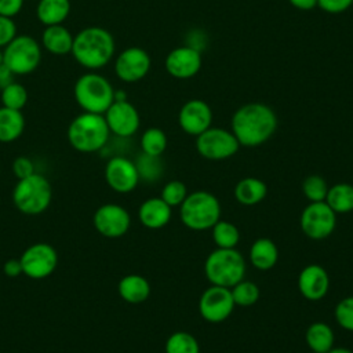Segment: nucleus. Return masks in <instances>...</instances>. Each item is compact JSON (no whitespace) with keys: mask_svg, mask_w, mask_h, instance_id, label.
<instances>
[{"mask_svg":"<svg viewBox=\"0 0 353 353\" xmlns=\"http://www.w3.org/2000/svg\"><path fill=\"white\" fill-rule=\"evenodd\" d=\"M276 128V113L265 103H245L232 117V132L243 146L254 148L265 143L274 134Z\"/></svg>","mask_w":353,"mask_h":353,"instance_id":"1","label":"nucleus"},{"mask_svg":"<svg viewBox=\"0 0 353 353\" xmlns=\"http://www.w3.org/2000/svg\"><path fill=\"white\" fill-rule=\"evenodd\" d=\"M70 54L74 61L88 70L106 66L114 54V39L112 33L101 26L81 29L73 37Z\"/></svg>","mask_w":353,"mask_h":353,"instance_id":"2","label":"nucleus"},{"mask_svg":"<svg viewBox=\"0 0 353 353\" xmlns=\"http://www.w3.org/2000/svg\"><path fill=\"white\" fill-rule=\"evenodd\" d=\"M110 130L105 116L83 112L68 127V141L77 152L92 153L101 150L109 141Z\"/></svg>","mask_w":353,"mask_h":353,"instance_id":"3","label":"nucleus"},{"mask_svg":"<svg viewBox=\"0 0 353 353\" xmlns=\"http://www.w3.org/2000/svg\"><path fill=\"white\" fill-rule=\"evenodd\" d=\"M73 94L77 105L90 113L103 114L114 101V88L110 81L94 70L76 80Z\"/></svg>","mask_w":353,"mask_h":353,"instance_id":"4","label":"nucleus"},{"mask_svg":"<svg viewBox=\"0 0 353 353\" xmlns=\"http://www.w3.org/2000/svg\"><path fill=\"white\" fill-rule=\"evenodd\" d=\"M204 274L212 285L232 288L245 274V261L234 248H216L204 262Z\"/></svg>","mask_w":353,"mask_h":353,"instance_id":"5","label":"nucleus"},{"mask_svg":"<svg viewBox=\"0 0 353 353\" xmlns=\"http://www.w3.org/2000/svg\"><path fill=\"white\" fill-rule=\"evenodd\" d=\"M179 207L181 221L190 230H208L221 218L219 200L205 190H196L188 194Z\"/></svg>","mask_w":353,"mask_h":353,"instance_id":"6","label":"nucleus"},{"mask_svg":"<svg viewBox=\"0 0 353 353\" xmlns=\"http://www.w3.org/2000/svg\"><path fill=\"white\" fill-rule=\"evenodd\" d=\"M52 199V188L48 179L41 174H32L28 178L18 179L12 201L15 207L25 215H39L44 212Z\"/></svg>","mask_w":353,"mask_h":353,"instance_id":"7","label":"nucleus"},{"mask_svg":"<svg viewBox=\"0 0 353 353\" xmlns=\"http://www.w3.org/2000/svg\"><path fill=\"white\" fill-rule=\"evenodd\" d=\"M41 61V47L28 34H17L3 50V63L14 74H29Z\"/></svg>","mask_w":353,"mask_h":353,"instance_id":"8","label":"nucleus"},{"mask_svg":"<svg viewBox=\"0 0 353 353\" xmlns=\"http://www.w3.org/2000/svg\"><path fill=\"white\" fill-rule=\"evenodd\" d=\"M240 143L232 131L210 127L196 139V149L207 160H225L237 153Z\"/></svg>","mask_w":353,"mask_h":353,"instance_id":"9","label":"nucleus"},{"mask_svg":"<svg viewBox=\"0 0 353 353\" xmlns=\"http://www.w3.org/2000/svg\"><path fill=\"white\" fill-rule=\"evenodd\" d=\"M299 225L309 239L324 240L336 226V214L325 201L310 203L303 208Z\"/></svg>","mask_w":353,"mask_h":353,"instance_id":"10","label":"nucleus"},{"mask_svg":"<svg viewBox=\"0 0 353 353\" xmlns=\"http://www.w3.org/2000/svg\"><path fill=\"white\" fill-rule=\"evenodd\" d=\"M22 273L30 279H46L54 273L58 265L57 250L47 243L29 245L19 258Z\"/></svg>","mask_w":353,"mask_h":353,"instance_id":"11","label":"nucleus"},{"mask_svg":"<svg viewBox=\"0 0 353 353\" xmlns=\"http://www.w3.org/2000/svg\"><path fill=\"white\" fill-rule=\"evenodd\" d=\"M230 288L212 285L203 291L199 299V313L208 323L225 321L234 309Z\"/></svg>","mask_w":353,"mask_h":353,"instance_id":"12","label":"nucleus"},{"mask_svg":"<svg viewBox=\"0 0 353 353\" xmlns=\"http://www.w3.org/2000/svg\"><path fill=\"white\" fill-rule=\"evenodd\" d=\"M92 222L99 234L108 239H117L128 232L131 216L124 207L114 203H106L97 208Z\"/></svg>","mask_w":353,"mask_h":353,"instance_id":"13","label":"nucleus"},{"mask_svg":"<svg viewBox=\"0 0 353 353\" xmlns=\"http://www.w3.org/2000/svg\"><path fill=\"white\" fill-rule=\"evenodd\" d=\"M150 63V57L143 48L128 47L117 55L114 73L124 83H135L148 74Z\"/></svg>","mask_w":353,"mask_h":353,"instance_id":"14","label":"nucleus"},{"mask_svg":"<svg viewBox=\"0 0 353 353\" xmlns=\"http://www.w3.org/2000/svg\"><path fill=\"white\" fill-rule=\"evenodd\" d=\"M105 181L117 193L132 192L139 182L135 163L124 156L110 157L105 165Z\"/></svg>","mask_w":353,"mask_h":353,"instance_id":"15","label":"nucleus"},{"mask_svg":"<svg viewBox=\"0 0 353 353\" xmlns=\"http://www.w3.org/2000/svg\"><path fill=\"white\" fill-rule=\"evenodd\" d=\"M103 116L110 132L119 138H128L139 128V113L137 108L127 99L113 101Z\"/></svg>","mask_w":353,"mask_h":353,"instance_id":"16","label":"nucleus"},{"mask_svg":"<svg viewBox=\"0 0 353 353\" xmlns=\"http://www.w3.org/2000/svg\"><path fill=\"white\" fill-rule=\"evenodd\" d=\"M203 63L201 52L189 47H176L165 57V70L175 79H190L200 70Z\"/></svg>","mask_w":353,"mask_h":353,"instance_id":"17","label":"nucleus"},{"mask_svg":"<svg viewBox=\"0 0 353 353\" xmlns=\"http://www.w3.org/2000/svg\"><path fill=\"white\" fill-rule=\"evenodd\" d=\"M212 112L208 103L201 99H190L179 110L178 123L189 135H200L211 127Z\"/></svg>","mask_w":353,"mask_h":353,"instance_id":"18","label":"nucleus"},{"mask_svg":"<svg viewBox=\"0 0 353 353\" xmlns=\"http://www.w3.org/2000/svg\"><path fill=\"white\" fill-rule=\"evenodd\" d=\"M330 288V277L327 270L320 265L305 266L298 276V290L307 301L323 299Z\"/></svg>","mask_w":353,"mask_h":353,"instance_id":"19","label":"nucleus"},{"mask_svg":"<svg viewBox=\"0 0 353 353\" xmlns=\"http://www.w3.org/2000/svg\"><path fill=\"white\" fill-rule=\"evenodd\" d=\"M138 218L148 229H161L171 219V207L161 197H150L139 205Z\"/></svg>","mask_w":353,"mask_h":353,"instance_id":"20","label":"nucleus"},{"mask_svg":"<svg viewBox=\"0 0 353 353\" xmlns=\"http://www.w3.org/2000/svg\"><path fill=\"white\" fill-rule=\"evenodd\" d=\"M73 34L62 23L46 26L41 34V46L54 55H66L72 51Z\"/></svg>","mask_w":353,"mask_h":353,"instance_id":"21","label":"nucleus"},{"mask_svg":"<svg viewBox=\"0 0 353 353\" xmlns=\"http://www.w3.org/2000/svg\"><path fill=\"white\" fill-rule=\"evenodd\" d=\"M119 295L128 303H142L150 295V284L141 274H127L117 284Z\"/></svg>","mask_w":353,"mask_h":353,"instance_id":"22","label":"nucleus"},{"mask_svg":"<svg viewBox=\"0 0 353 353\" xmlns=\"http://www.w3.org/2000/svg\"><path fill=\"white\" fill-rule=\"evenodd\" d=\"M279 259L277 245L266 237L255 240L250 248V262L258 270L272 269Z\"/></svg>","mask_w":353,"mask_h":353,"instance_id":"23","label":"nucleus"},{"mask_svg":"<svg viewBox=\"0 0 353 353\" xmlns=\"http://www.w3.org/2000/svg\"><path fill=\"white\" fill-rule=\"evenodd\" d=\"M268 193L266 183L255 176L240 179L234 186V197L243 205L259 204Z\"/></svg>","mask_w":353,"mask_h":353,"instance_id":"24","label":"nucleus"},{"mask_svg":"<svg viewBox=\"0 0 353 353\" xmlns=\"http://www.w3.org/2000/svg\"><path fill=\"white\" fill-rule=\"evenodd\" d=\"M70 1L69 0H39L36 7L37 19L44 26L59 25L69 17Z\"/></svg>","mask_w":353,"mask_h":353,"instance_id":"25","label":"nucleus"},{"mask_svg":"<svg viewBox=\"0 0 353 353\" xmlns=\"http://www.w3.org/2000/svg\"><path fill=\"white\" fill-rule=\"evenodd\" d=\"M25 130V117L21 110L0 108V142L8 143L18 139Z\"/></svg>","mask_w":353,"mask_h":353,"instance_id":"26","label":"nucleus"},{"mask_svg":"<svg viewBox=\"0 0 353 353\" xmlns=\"http://www.w3.org/2000/svg\"><path fill=\"white\" fill-rule=\"evenodd\" d=\"M305 341L312 352L325 353L334 347V331L328 324L323 321H316L307 327Z\"/></svg>","mask_w":353,"mask_h":353,"instance_id":"27","label":"nucleus"},{"mask_svg":"<svg viewBox=\"0 0 353 353\" xmlns=\"http://www.w3.org/2000/svg\"><path fill=\"white\" fill-rule=\"evenodd\" d=\"M325 203L335 214H345L353 210V185L341 182L328 188Z\"/></svg>","mask_w":353,"mask_h":353,"instance_id":"28","label":"nucleus"},{"mask_svg":"<svg viewBox=\"0 0 353 353\" xmlns=\"http://www.w3.org/2000/svg\"><path fill=\"white\" fill-rule=\"evenodd\" d=\"M135 165L138 170L139 179H143L146 182H156L157 179L161 178L164 171V165L160 156H152L143 152L137 157Z\"/></svg>","mask_w":353,"mask_h":353,"instance_id":"29","label":"nucleus"},{"mask_svg":"<svg viewBox=\"0 0 353 353\" xmlns=\"http://www.w3.org/2000/svg\"><path fill=\"white\" fill-rule=\"evenodd\" d=\"M212 240L218 248H234L240 241L237 226L228 221H218L212 228Z\"/></svg>","mask_w":353,"mask_h":353,"instance_id":"30","label":"nucleus"},{"mask_svg":"<svg viewBox=\"0 0 353 353\" xmlns=\"http://www.w3.org/2000/svg\"><path fill=\"white\" fill-rule=\"evenodd\" d=\"M164 350L165 353H200V346L192 334L176 331L167 338Z\"/></svg>","mask_w":353,"mask_h":353,"instance_id":"31","label":"nucleus"},{"mask_svg":"<svg viewBox=\"0 0 353 353\" xmlns=\"http://www.w3.org/2000/svg\"><path fill=\"white\" fill-rule=\"evenodd\" d=\"M233 301L236 306H241V307H248L252 306L258 302L259 299V287L250 280H241L237 284H234L230 288Z\"/></svg>","mask_w":353,"mask_h":353,"instance_id":"32","label":"nucleus"},{"mask_svg":"<svg viewBox=\"0 0 353 353\" xmlns=\"http://www.w3.org/2000/svg\"><path fill=\"white\" fill-rule=\"evenodd\" d=\"M167 148V137L163 130L150 127L143 131L141 137V149L146 154L161 156Z\"/></svg>","mask_w":353,"mask_h":353,"instance_id":"33","label":"nucleus"},{"mask_svg":"<svg viewBox=\"0 0 353 353\" xmlns=\"http://www.w3.org/2000/svg\"><path fill=\"white\" fill-rule=\"evenodd\" d=\"M0 98L3 106L15 110H22L28 102V91L22 84L12 81L11 84L0 90Z\"/></svg>","mask_w":353,"mask_h":353,"instance_id":"34","label":"nucleus"},{"mask_svg":"<svg viewBox=\"0 0 353 353\" xmlns=\"http://www.w3.org/2000/svg\"><path fill=\"white\" fill-rule=\"evenodd\" d=\"M328 188L327 181L320 175H309L302 182V192L310 203L325 201Z\"/></svg>","mask_w":353,"mask_h":353,"instance_id":"35","label":"nucleus"},{"mask_svg":"<svg viewBox=\"0 0 353 353\" xmlns=\"http://www.w3.org/2000/svg\"><path fill=\"white\" fill-rule=\"evenodd\" d=\"M186 196H188V190H186L185 183L178 179H174V181L167 182L163 186L160 197L172 208V207L181 205L183 203V200L186 199Z\"/></svg>","mask_w":353,"mask_h":353,"instance_id":"36","label":"nucleus"},{"mask_svg":"<svg viewBox=\"0 0 353 353\" xmlns=\"http://www.w3.org/2000/svg\"><path fill=\"white\" fill-rule=\"evenodd\" d=\"M334 314L341 328L346 331H353V296H347L339 301Z\"/></svg>","mask_w":353,"mask_h":353,"instance_id":"37","label":"nucleus"},{"mask_svg":"<svg viewBox=\"0 0 353 353\" xmlns=\"http://www.w3.org/2000/svg\"><path fill=\"white\" fill-rule=\"evenodd\" d=\"M17 36V25L10 17L0 15V48H4Z\"/></svg>","mask_w":353,"mask_h":353,"instance_id":"38","label":"nucleus"},{"mask_svg":"<svg viewBox=\"0 0 353 353\" xmlns=\"http://www.w3.org/2000/svg\"><path fill=\"white\" fill-rule=\"evenodd\" d=\"M12 171L18 179H23L34 174V165L29 157L19 156L12 163Z\"/></svg>","mask_w":353,"mask_h":353,"instance_id":"39","label":"nucleus"},{"mask_svg":"<svg viewBox=\"0 0 353 353\" xmlns=\"http://www.w3.org/2000/svg\"><path fill=\"white\" fill-rule=\"evenodd\" d=\"M353 4V0H317V6L330 14H339L346 11Z\"/></svg>","mask_w":353,"mask_h":353,"instance_id":"40","label":"nucleus"},{"mask_svg":"<svg viewBox=\"0 0 353 353\" xmlns=\"http://www.w3.org/2000/svg\"><path fill=\"white\" fill-rule=\"evenodd\" d=\"M23 0H0V15L15 17L22 10Z\"/></svg>","mask_w":353,"mask_h":353,"instance_id":"41","label":"nucleus"},{"mask_svg":"<svg viewBox=\"0 0 353 353\" xmlns=\"http://www.w3.org/2000/svg\"><path fill=\"white\" fill-rule=\"evenodd\" d=\"M207 44V39H205V34L203 32H199V30H192L189 32L188 34V46L200 51L205 47Z\"/></svg>","mask_w":353,"mask_h":353,"instance_id":"42","label":"nucleus"},{"mask_svg":"<svg viewBox=\"0 0 353 353\" xmlns=\"http://www.w3.org/2000/svg\"><path fill=\"white\" fill-rule=\"evenodd\" d=\"M3 270L6 273V276L8 277H17L22 273V265H21V261L19 258H11L8 259L4 266H3Z\"/></svg>","mask_w":353,"mask_h":353,"instance_id":"43","label":"nucleus"},{"mask_svg":"<svg viewBox=\"0 0 353 353\" xmlns=\"http://www.w3.org/2000/svg\"><path fill=\"white\" fill-rule=\"evenodd\" d=\"M14 73L4 65H0V90H3L6 85L11 84L14 81Z\"/></svg>","mask_w":353,"mask_h":353,"instance_id":"44","label":"nucleus"},{"mask_svg":"<svg viewBox=\"0 0 353 353\" xmlns=\"http://www.w3.org/2000/svg\"><path fill=\"white\" fill-rule=\"evenodd\" d=\"M298 10H312L317 6V0H288Z\"/></svg>","mask_w":353,"mask_h":353,"instance_id":"45","label":"nucleus"},{"mask_svg":"<svg viewBox=\"0 0 353 353\" xmlns=\"http://www.w3.org/2000/svg\"><path fill=\"white\" fill-rule=\"evenodd\" d=\"M325 353H353V352L350 349H346V347H332Z\"/></svg>","mask_w":353,"mask_h":353,"instance_id":"46","label":"nucleus"},{"mask_svg":"<svg viewBox=\"0 0 353 353\" xmlns=\"http://www.w3.org/2000/svg\"><path fill=\"white\" fill-rule=\"evenodd\" d=\"M127 94L124 91H116L114 90V101H125Z\"/></svg>","mask_w":353,"mask_h":353,"instance_id":"47","label":"nucleus"},{"mask_svg":"<svg viewBox=\"0 0 353 353\" xmlns=\"http://www.w3.org/2000/svg\"><path fill=\"white\" fill-rule=\"evenodd\" d=\"M3 63V50L0 48V65Z\"/></svg>","mask_w":353,"mask_h":353,"instance_id":"48","label":"nucleus"}]
</instances>
